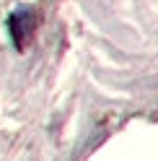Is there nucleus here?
<instances>
[{
    "mask_svg": "<svg viewBox=\"0 0 158 161\" xmlns=\"http://www.w3.org/2000/svg\"><path fill=\"white\" fill-rule=\"evenodd\" d=\"M8 31H11V39L18 49H24V42L29 31H31V11H26V8H18V11L8 18Z\"/></svg>",
    "mask_w": 158,
    "mask_h": 161,
    "instance_id": "obj_1",
    "label": "nucleus"
}]
</instances>
